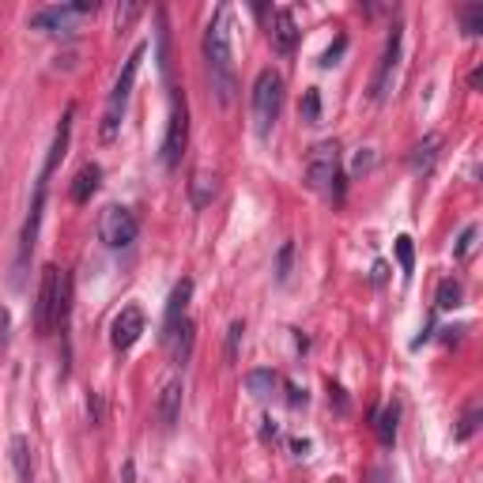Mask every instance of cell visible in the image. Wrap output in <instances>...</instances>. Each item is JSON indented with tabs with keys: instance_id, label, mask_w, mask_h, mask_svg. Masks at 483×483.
Masks as SVG:
<instances>
[{
	"instance_id": "8fae6325",
	"label": "cell",
	"mask_w": 483,
	"mask_h": 483,
	"mask_svg": "<svg viewBox=\"0 0 483 483\" xmlns=\"http://www.w3.org/2000/svg\"><path fill=\"white\" fill-rule=\"evenodd\" d=\"M272 45H276V53L291 57L295 45H299V23H295V12L291 8H276L272 12Z\"/></svg>"
},
{
	"instance_id": "4fadbf2b",
	"label": "cell",
	"mask_w": 483,
	"mask_h": 483,
	"mask_svg": "<svg viewBox=\"0 0 483 483\" xmlns=\"http://www.w3.org/2000/svg\"><path fill=\"white\" fill-rule=\"evenodd\" d=\"M155 415H159V423H163L167 430H170L174 423H178V415H182V381H178V378L163 381V389H159Z\"/></svg>"
},
{
	"instance_id": "d4e9b609",
	"label": "cell",
	"mask_w": 483,
	"mask_h": 483,
	"mask_svg": "<svg viewBox=\"0 0 483 483\" xmlns=\"http://www.w3.org/2000/svg\"><path fill=\"white\" fill-rule=\"evenodd\" d=\"M479 415H483L479 400H472V405H469V412L461 415V427H457V438H461V442H464V438H472V434H476V427H479Z\"/></svg>"
},
{
	"instance_id": "ba28073f",
	"label": "cell",
	"mask_w": 483,
	"mask_h": 483,
	"mask_svg": "<svg viewBox=\"0 0 483 483\" xmlns=\"http://www.w3.org/2000/svg\"><path fill=\"white\" fill-rule=\"evenodd\" d=\"M400 45H405V27L393 23L389 38H385V53L378 61V72H374V84H370V99L381 102L393 87V76H397V64H400Z\"/></svg>"
},
{
	"instance_id": "9a60e30c",
	"label": "cell",
	"mask_w": 483,
	"mask_h": 483,
	"mask_svg": "<svg viewBox=\"0 0 483 483\" xmlns=\"http://www.w3.org/2000/svg\"><path fill=\"white\" fill-rule=\"evenodd\" d=\"M72 114H76V106H69L64 110V118H61V125H57V133H53V148H50V155H45V167H42V182L50 178V174L57 170V163L64 159V151H69V136H72Z\"/></svg>"
},
{
	"instance_id": "30bf717a",
	"label": "cell",
	"mask_w": 483,
	"mask_h": 483,
	"mask_svg": "<svg viewBox=\"0 0 483 483\" xmlns=\"http://www.w3.org/2000/svg\"><path fill=\"white\" fill-rule=\"evenodd\" d=\"M99 4L94 0H79V4H57V8H45L38 15H30V27L35 30H64V23L72 20V15H94Z\"/></svg>"
},
{
	"instance_id": "8992f818",
	"label": "cell",
	"mask_w": 483,
	"mask_h": 483,
	"mask_svg": "<svg viewBox=\"0 0 483 483\" xmlns=\"http://www.w3.org/2000/svg\"><path fill=\"white\" fill-rule=\"evenodd\" d=\"M99 234H102V242L110 250H128L136 242V234H140V223H136V216L128 212V208L110 204L102 212V219H99Z\"/></svg>"
},
{
	"instance_id": "6da1fadb",
	"label": "cell",
	"mask_w": 483,
	"mask_h": 483,
	"mask_svg": "<svg viewBox=\"0 0 483 483\" xmlns=\"http://www.w3.org/2000/svg\"><path fill=\"white\" fill-rule=\"evenodd\" d=\"M204 61H208V79H212L216 102L223 110L234 106L238 76H234V61H231V8L227 4L216 8L212 23L204 30Z\"/></svg>"
},
{
	"instance_id": "7a4b0ae2",
	"label": "cell",
	"mask_w": 483,
	"mask_h": 483,
	"mask_svg": "<svg viewBox=\"0 0 483 483\" xmlns=\"http://www.w3.org/2000/svg\"><path fill=\"white\" fill-rule=\"evenodd\" d=\"M69 302H72V280L61 276L57 265H45L42 287H38V306H35V329L42 336L53 329H64V321H69Z\"/></svg>"
},
{
	"instance_id": "83f0119b",
	"label": "cell",
	"mask_w": 483,
	"mask_h": 483,
	"mask_svg": "<svg viewBox=\"0 0 483 483\" xmlns=\"http://www.w3.org/2000/svg\"><path fill=\"white\" fill-rule=\"evenodd\" d=\"M291 261H295V242H283L280 257H276V280L280 283H287V276H291Z\"/></svg>"
},
{
	"instance_id": "ac0fdd59",
	"label": "cell",
	"mask_w": 483,
	"mask_h": 483,
	"mask_svg": "<svg viewBox=\"0 0 483 483\" xmlns=\"http://www.w3.org/2000/svg\"><path fill=\"white\" fill-rule=\"evenodd\" d=\"M99 178H102V170L94 167V163L79 170L76 182H72V201H76V204H87V201L94 197V189H99Z\"/></svg>"
},
{
	"instance_id": "7402d4cb",
	"label": "cell",
	"mask_w": 483,
	"mask_h": 483,
	"mask_svg": "<svg viewBox=\"0 0 483 483\" xmlns=\"http://www.w3.org/2000/svg\"><path fill=\"white\" fill-rule=\"evenodd\" d=\"M216 178H208V174H197V178L189 182V192H192V204L204 208V204H212L216 201Z\"/></svg>"
},
{
	"instance_id": "1f68e13d",
	"label": "cell",
	"mask_w": 483,
	"mask_h": 483,
	"mask_svg": "<svg viewBox=\"0 0 483 483\" xmlns=\"http://www.w3.org/2000/svg\"><path fill=\"white\" fill-rule=\"evenodd\" d=\"M366 483H393V472H389V469H385V464H378V469H370Z\"/></svg>"
},
{
	"instance_id": "2e32d148",
	"label": "cell",
	"mask_w": 483,
	"mask_h": 483,
	"mask_svg": "<svg viewBox=\"0 0 483 483\" xmlns=\"http://www.w3.org/2000/svg\"><path fill=\"white\" fill-rule=\"evenodd\" d=\"M438 148H442V140L438 136H423L420 143L412 148V159H408V167L415 170V174H430L434 170V163H438Z\"/></svg>"
},
{
	"instance_id": "277c9868",
	"label": "cell",
	"mask_w": 483,
	"mask_h": 483,
	"mask_svg": "<svg viewBox=\"0 0 483 483\" xmlns=\"http://www.w3.org/2000/svg\"><path fill=\"white\" fill-rule=\"evenodd\" d=\"M280 110H283V76L272 69H261L257 72V84H253V125H257V136L261 140H268Z\"/></svg>"
},
{
	"instance_id": "484cf974",
	"label": "cell",
	"mask_w": 483,
	"mask_h": 483,
	"mask_svg": "<svg viewBox=\"0 0 483 483\" xmlns=\"http://www.w3.org/2000/svg\"><path fill=\"white\" fill-rule=\"evenodd\" d=\"M397 261H400V272H405V276H412V268H415V250H412V238H408V234H400V238H397Z\"/></svg>"
},
{
	"instance_id": "52a82bcc",
	"label": "cell",
	"mask_w": 483,
	"mask_h": 483,
	"mask_svg": "<svg viewBox=\"0 0 483 483\" xmlns=\"http://www.w3.org/2000/svg\"><path fill=\"white\" fill-rule=\"evenodd\" d=\"M185 140H189V114H185V99H182V94H174L170 121H167V136H163V167H167V170H178V163H182V151H185Z\"/></svg>"
},
{
	"instance_id": "ffe728a7",
	"label": "cell",
	"mask_w": 483,
	"mask_h": 483,
	"mask_svg": "<svg viewBox=\"0 0 483 483\" xmlns=\"http://www.w3.org/2000/svg\"><path fill=\"white\" fill-rule=\"evenodd\" d=\"M397 420H400V405H385L381 415H378V442L381 446H393L397 442Z\"/></svg>"
},
{
	"instance_id": "9c48e42d",
	"label": "cell",
	"mask_w": 483,
	"mask_h": 483,
	"mask_svg": "<svg viewBox=\"0 0 483 483\" xmlns=\"http://www.w3.org/2000/svg\"><path fill=\"white\" fill-rule=\"evenodd\" d=\"M143 325H148V317H143L140 306H121V314L114 317V325H110V344H114V351L133 348L143 336Z\"/></svg>"
},
{
	"instance_id": "44dd1931",
	"label": "cell",
	"mask_w": 483,
	"mask_h": 483,
	"mask_svg": "<svg viewBox=\"0 0 483 483\" xmlns=\"http://www.w3.org/2000/svg\"><path fill=\"white\" fill-rule=\"evenodd\" d=\"M12 464H15L20 483H30V442L23 438V434H15L12 438Z\"/></svg>"
},
{
	"instance_id": "8d00e7d4",
	"label": "cell",
	"mask_w": 483,
	"mask_h": 483,
	"mask_svg": "<svg viewBox=\"0 0 483 483\" xmlns=\"http://www.w3.org/2000/svg\"><path fill=\"white\" fill-rule=\"evenodd\" d=\"M385 272H389V265L378 261V265H374V283H385Z\"/></svg>"
},
{
	"instance_id": "cb8c5ba5",
	"label": "cell",
	"mask_w": 483,
	"mask_h": 483,
	"mask_svg": "<svg viewBox=\"0 0 483 483\" xmlns=\"http://www.w3.org/2000/svg\"><path fill=\"white\" fill-rule=\"evenodd\" d=\"M461 27H464V35H469V38H476L479 30H483V4L461 8Z\"/></svg>"
},
{
	"instance_id": "603a6c76",
	"label": "cell",
	"mask_w": 483,
	"mask_h": 483,
	"mask_svg": "<svg viewBox=\"0 0 483 483\" xmlns=\"http://www.w3.org/2000/svg\"><path fill=\"white\" fill-rule=\"evenodd\" d=\"M434 306H438V310H457V306H461V283H457L454 276H446V280L438 283V295H434Z\"/></svg>"
},
{
	"instance_id": "4dcf8cb0",
	"label": "cell",
	"mask_w": 483,
	"mask_h": 483,
	"mask_svg": "<svg viewBox=\"0 0 483 483\" xmlns=\"http://www.w3.org/2000/svg\"><path fill=\"white\" fill-rule=\"evenodd\" d=\"M140 15V4H125V8H118V30H128V23H133Z\"/></svg>"
},
{
	"instance_id": "e0dca14e",
	"label": "cell",
	"mask_w": 483,
	"mask_h": 483,
	"mask_svg": "<svg viewBox=\"0 0 483 483\" xmlns=\"http://www.w3.org/2000/svg\"><path fill=\"white\" fill-rule=\"evenodd\" d=\"M192 340H197V329H192V321H189V317L167 336V344L174 348V363H178V366L189 363V356H192Z\"/></svg>"
},
{
	"instance_id": "d590c367",
	"label": "cell",
	"mask_w": 483,
	"mask_h": 483,
	"mask_svg": "<svg viewBox=\"0 0 483 483\" xmlns=\"http://www.w3.org/2000/svg\"><path fill=\"white\" fill-rule=\"evenodd\" d=\"M8 325H12V317H8V310H0V344L8 340Z\"/></svg>"
},
{
	"instance_id": "e575fe53",
	"label": "cell",
	"mask_w": 483,
	"mask_h": 483,
	"mask_svg": "<svg viewBox=\"0 0 483 483\" xmlns=\"http://www.w3.org/2000/svg\"><path fill=\"white\" fill-rule=\"evenodd\" d=\"M366 167H374V155H370V151H359V155H356V174H363Z\"/></svg>"
},
{
	"instance_id": "4316f807",
	"label": "cell",
	"mask_w": 483,
	"mask_h": 483,
	"mask_svg": "<svg viewBox=\"0 0 483 483\" xmlns=\"http://www.w3.org/2000/svg\"><path fill=\"white\" fill-rule=\"evenodd\" d=\"M302 121H310V125L321 121V94H317V87H310L302 94Z\"/></svg>"
},
{
	"instance_id": "d6a6232c",
	"label": "cell",
	"mask_w": 483,
	"mask_h": 483,
	"mask_svg": "<svg viewBox=\"0 0 483 483\" xmlns=\"http://www.w3.org/2000/svg\"><path fill=\"white\" fill-rule=\"evenodd\" d=\"M287 405L302 408V405H306V389H299V385H287Z\"/></svg>"
},
{
	"instance_id": "7c38bea8",
	"label": "cell",
	"mask_w": 483,
	"mask_h": 483,
	"mask_svg": "<svg viewBox=\"0 0 483 483\" xmlns=\"http://www.w3.org/2000/svg\"><path fill=\"white\" fill-rule=\"evenodd\" d=\"M42 208H45V182H38L35 189V204H30V216L23 223V238H20V257H15V268H27V257L35 250V238H38V223H42Z\"/></svg>"
},
{
	"instance_id": "836d02e7",
	"label": "cell",
	"mask_w": 483,
	"mask_h": 483,
	"mask_svg": "<svg viewBox=\"0 0 483 483\" xmlns=\"http://www.w3.org/2000/svg\"><path fill=\"white\" fill-rule=\"evenodd\" d=\"M344 38H336V45H332V50H325V57H321V64H325V69H329V64H336V57H340L344 53Z\"/></svg>"
},
{
	"instance_id": "d6986e66",
	"label": "cell",
	"mask_w": 483,
	"mask_h": 483,
	"mask_svg": "<svg viewBox=\"0 0 483 483\" xmlns=\"http://www.w3.org/2000/svg\"><path fill=\"white\" fill-rule=\"evenodd\" d=\"M276 385H280L276 370H250V374H246V389H250L257 400L272 397V393H276Z\"/></svg>"
},
{
	"instance_id": "5bb4252c",
	"label": "cell",
	"mask_w": 483,
	"mask_h": 483,
	"mask_svg": "<svg viewBox=\"0 0 483 483\" xmlns=\"http://www.w3.org/2000/svg\"><path fill=\"white\" fill-rule=\"evenodd\" d=\"M189 299H192V280H182L178 287H174V295L167 302V317H163V344H167V336L174 332L185 321V310H189Z\"/></svg>"
},
{
	"instance_id": "f546056e",
	"label": "cell",
	"mask_w": 483,
	"mask_h": 483,
	"mask_svg": "<svg viewBox=\"0 0 483 483\" xmlns=\"http://www.w3.org/2000/svg\"><path fill=\"white\" fill-rule=\"evenodd\" d=\"M242 332H246V325H242V321H234V325H231V336H227V359H231V363L238 359V344H242Z\"/></svg>"
},
{
	"instance_id": "5b68a950",
	"label": "cell",
	"mask_w": 483,
	"mask_h": 483,
	"mask_svg": "<svg viewBox=\"0 0 483 483\" xmlns=\"http://www.w3.org/2000/svg\"><path fill=\"white\" fill-rule=\"evenodd\" d=\"M306 185L340 201V148H336V140L314 143L310 159H306Z\"/></svg>"
},
{
	"instance_id": "f1b7e54d",
	"label": "cell",
	"mask_w": 483,
	"mask_h": 483,
	"mask_svg": "<svg viewBox=\"0 0 483 483\" xmlns=\"http://www.w3.org/2000/svg\"><path fill=\"white\" fill-rule=\"evenodd\" d=\"M472 246H476V227H464L461 238H457V246H454V257H457V261H464V257L472 253Z\"/></svg>"
},
{
	"instance_id": "3957f363",
	"label": "cell",
	"mask_w": 483,
	"mask_h": 483,
	"mask_svg": "<svg viewBox=\"0 0 483 483\" xmlns=\"http://www.w3.org/2000/svg\"><path fill=\"white\" fill-rule=\"evenodd\" d=\"M143 53H148V45L140 42L136 50L125 57V69H121L118 84H114V91H110V99H106V110H102V125H99L102 143H114L118 133H121V118H125V106H128V94H133V84H136V72H140Z\"/></svg>"
}]
</instances>
